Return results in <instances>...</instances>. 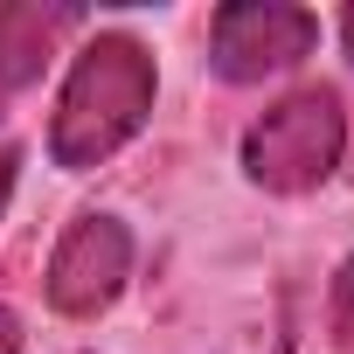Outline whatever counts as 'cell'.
I'll return each instance as SVG.
<instances>
[{"label": "cell", "mask_w": 354, "mask_h": 354, "mask_svg": "<svg viewBox=\"0 0 354 354\" xmlns=\"http://www.w3.org/2000/svg\"><path fill=\"white\" fill-rule=\"evenodd\" d=\"M326 326H333L340 354H354V257L333 271V292H326Z\"/></svg>", "instance_id": "8992f818"}, {"label": "cell", "mask_w": 354, "mask_h": 354, "mask_svg": "<svg viewBox=\"0 0 354 354\" xmlns=\"http://www.w3.org/2000/svg\"><path fill=\"white\" fill-rule=\"evenodd\" d=\"M347 153V111L326 84H306L278 97L264 118L243 132V181L264 195H313L333 181V167Z\"/></svg>", "instance_id": "7a4b0ae2"}, {"label": "cell", "mask_w": 354, "mask_h": 354, "mask_svg": "<svg viewBox=\"0 0 354 354\" xmlns=\"http://www.w3.org/2000/svg\"><path fill=\"white\" fill-rule=\"evenodd\" d=\"M153 97H160L153 49L125 28H97L63 77V97L49 118V160L70 174L104 167L118 146L139 139V125L153 118Z\"/></svg>", "instance_id": "6da1fadb"}, {"label": "cell", "mask_w": 354, "mask_h": 354, "mask_svg": "<svg viewBox=\"0 0 354 354\" xmlns=\"http://www.w3.org/2000/svg\"><path fill=\"white\" fill-rule=\"evenodd\" d=\"M0 354H21V319L0 306Z\"/></svg>", "instance_id": "ba28073f"}, {"label": "cell", "mask_w": 354, "mask_h": 354, "mask_svg": "<svg viewBox=\"0 0 354 354\" xmlns=\"http://www.w3.org/2000/svg\"><path fill=\"white\" fill-rule=\"evenodd\" d=\"M340 42H347V56H354V8L340 15Z\"/></svg>", "instance_id": "9c48e42d"}, {"label": "cell", "mask_w": 354, "mask_h": 354, "mask_svg": "<svg viewBox=\"0 0 354 354\" xmlns=\"http://www.w3.org/2000/svg\"><path fill=\"white\" fill-rule=\"evenodd\" d=\"M319 49V15L292 0H230L209 21V70L223 84H264Z\"/></svg>", "instance_id": "3957f363"}, {"label": "cell", "mask_w": 354, "mask_h": 354, "mask_svg": "<svg viewBox=\"0 0 354 354\" xmlns=\"http://www.w3.org/2000/svg\"><path fill=\"white\" fill-rule=\"evenodd\" d=\"M15 174H21V153L0 146V216H8V195H15Z\"/></svg>", "instance_id": "52a82bcc"}, {"label": "cell", "mask_w": 354, "mask_h": 354, "mask_svg": "<svg viewBox=\"0 0 354 354\" xmlns=\"http://www.w3.org/2000/svg\"><path fill=\"white\" fill-rule=\"evenodd\" d=\"M70 28H84V8H28V0H8V8H0V118L42 77L56 35H70Z\"/></svg>", "instance_id": "5b68a950"}, {"label": "cell", "mask_w": 354, "mask_h": 354, "mask_svg": "<svg viewBox=\"0 0 354 354\" xmlns=\"http://www.w3.org/2000/svg\"><path fill=\"white\" fill-rule=\"evenodd\" d=\"M125 278H132V230L118 216H104V209H84L63 230L42 292H49V306L63 319H97L104 306H118Z\"/></svg>", "instance_id": "277c9868"}]
</instances>
